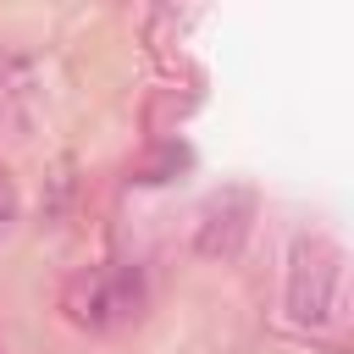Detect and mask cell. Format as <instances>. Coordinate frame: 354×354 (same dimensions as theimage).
<instances>
[{"instance_id":"1","label":"cell","mask_w":354,"mask_h":354,"mask_svg":"<svg viewBox=\"0 0 354 354\" xmlns=\"http://www.w3.org/2000/svg\"><path fill=\"white\" fill-rule=\"evenodd\" d=\"M66 315L88 332H116L144 315V271L138 266H100L66 288Z\"/></svg>"},{"instance_id":"2","label":"cell","mask_w":354,"mask_h":354,"mask_svg":"<svg viewBox=\"0 0 354 354\" xmlns=\"http://www.w3.org/2000/svg\"><path fill=\"white\" fill-rule=\"evenodd\" d=\"M343 288V254L326 238H299L288 260V315L299 326H332Z\"/></svg>"},{"instance_id":"3","label":"cell","mask_w":354,"mask_h":354,"mask_svg":"<svg viewBox=\"0 0 354 354\" xmlns=\"http://www.w3.org/2000/svg\"><path fill=\"white\" fill-rule=\"evenodd\" d=\"M249 221H254V194L249 188H221L205 210H199V232H194V249L205 260H232L249 238Z\"/></svg>"},{"instance_id":"4","label":"cell","mask_w":354,"mask_h":354,"mask_svg":"<svg viewBox=\"0 0 354 354\" xmlns=\"http://www.w3.org/2000/svg\"><path fill=\"white\" fill-rule=\"evenodd\" d=\"M177 166H188V149H183V144H166V149L138 171V183H166V171H177Z\"/></svg>"},{"instance_id":"5","label":"cell","mask_w":354,"mask_h":354,"mask_svg":"<svg viewBox=\"0 0 354 354\" xmlns=\"http://www.w3.org/2000/svg\"><path fill=\"white\" fill-rule=\"evenodd\" d=\"M11 216H17V188H11L6 177H0V227H6Z\"/></svg>"}]
</instances>
